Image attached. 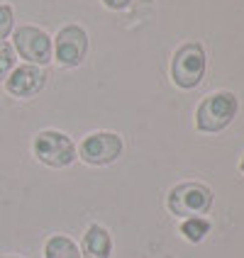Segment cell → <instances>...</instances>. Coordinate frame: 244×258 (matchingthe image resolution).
<instances>
[{
  "label": "cell",
  "mask_w": 244,
  "mask_h": 258,
  "mask_svg": "<svg viewBox=\"0 0 244 258\" xmlns=\"http://www.w3.org/2000/svg\"><path fill=\"white\" fill-rule=\"evenodd\" d=\"M166 205L176 217H203L213 207V190L203 183H181L169 192Z\"/></svg>",
  "instance_id": "obj_1"
},
{
  "label": "cell",
  "mask_w": 244,
  "mask_h": 258,
  "mask_svg": "<svg viewBox=\"0 0 244 258\" xmlns=\"http://www.w3.org/2000/svg\"><path fill=\"white\" fill-rule=\"evenodd\" d=\"M237 115V98L232 93H213L201 102L196 112V127L201 132H220Z\"/></svg>",
  "instance_id": "obj_2"
},
{
  "label": "cell",
  "mask_w": 244,
  "mask_h": 258,
  "mask_svg": "<svg viewBox=\"0 0 244 258\" xmlns=\"http://www.w3.org/2000/svg\"><path fill=\"white\" fill-rule=\"evenodd\" d=\"M32 149H34V156L39 158L42 163L52 166V168L71 166L73 158H76V144H73L66 134L52 132V129L39 132V134L34 137Z\"/></svg>",
  "instance_id": "obj_3"
},
{
  "label": "cell",
  "mask_w": 244,
  "mask_h": 258,
  "mask_svg": "<svg viewBox=\"0 0 244 258\" xmlns=\"http://www.w3.org/2000/svg\"><path fill=\"white\" fill-rule=\"evenodd\" d=\"M205 73V54L201 44H183L173 56L171 76L178 88H196Z\"/></svg>",
  "instance_id": "obj_4"
},
{
  "label": "cell",
  "mask_w": 244,
  "mask_h": 258,
  "mask_svg": "<svg viewBox=\"0 0 244 258\" xmlns=\"http://www.w3.org/2000/svg\"><path fill=\"white\" fill-rule=\"evenodd\" d=\"M15 49L22 58H27L29 63H39V66H46L52 61V39L49 34L42 32L39 27H17L13 34Z\"/></svg>",
  "instance_id": "obj_5"
},
{
  "label": "cell",
  "mask_w": 244,
  "mask_h": 258,
  "mask_svg": "<svg viewBox=\"0 0 244 258\" xmlns=\"http://www.w3.org/2000/svg\"><path fill=\"white\" fill-rule=\"evenodd\" d=\"M78 154L90 166H105V163H113L122 154V139L113 132H95L81 142Z\"/></svg>",
  "instance_id": "obj_6"
},
{
  "label": "cell",
  "mask_w": 244,
  "mask_h": 258,
  "mask_svg": "<svg viewBox=\"0 0 244 258\" xmlns=\"http://www.w3.org/2000/svg\"><path fill=\"white\" fill-rule=\"evenodd\" d=\"M88 49V37L86 32L76 25L64 27L57 34V61L64 66H78Z\"/></svg>",
  "instance_id": "obj_7"
},
{
  "label": "cell",
  "mask_w": 244,
  "mask_h": 258,
  "mask_svg": "<svg viewBox=\"0 0 244 258\" xmlns=\"http://www.w3.org/2000/svg\"><path fill=\"white\" fill-rule=\"evenodd\" d=\"M46 83V73L39 66H17L13 73L5 78V90L15 98H32L37 95Z\"/></svg>",
  "instance_id": "obj_8"
},
{
  "label": "cell",
  "mask_w": 244,
  "mask_h": 258,
  "mask_svg": "<svg viewBox=\"0 0 244 258\" xmlns=\"http://www.w3.org/2000/svg\"><path fill=\"white\" fill-rule=\"evenodd\" d=\"M110 251H113V239L108 229L101 224H90L81 241V258H110Z\"/></svg>",
  "instance_id": "obj_9"
},
{
  "label": "cell",
  "mask_w": 244,
  "mask_h": 258,
  "mask_svg": "<svg viewBox=\"0 0 244 258\" xmlns=\"http://www.w3.org/2000/svg\"><path fill=\"white\" fill-rule=\"evenodd\" d=\"M44 258H81V253H78V246L69 236L54 234L44 244Z\"/></svg>",
  "instance_id": "obj_10"
},
{
  "label": "cell",
  "mask_w": 244,
  "mask_h": 258,
  "mask_svg": "<svg viewBox=\"0 0 244 258\" xmlns=\"http://www.w3.org/2000/svg\"><path fill=\"white\" fill-rule=\"evenodd\" d=\"M208 231H210V222H208L205 217H190V219H186V222L181 224V234L186 236L190 244L203 241Z\"/></svg>",
  "instance_id": "obj_11"
},
{
  "label": "cell",
  "mask_w": 244,
  "mask_h": 258,
  "mask_svg": "<svg viewBox=\"0 0 244 258\" xmlns=\"http://www.w3.org/2000/svg\"><path fill=\"white\" fill-rule=\"evenodd\" d=\"M15 69V51L8 42H0V81H5Z\"/></svg>",
  "instance_id": "obj_12"
},
{
  "label": "cell",
  "mask_w": 244,
  "mask_h": 258,
  "mask_svg": "<svg viewBox=\"0 0 244 258\" xmlns=\"http://www.w3.org/2000/svg\"><path fill=\"white\" fill-rule=\"evenodd\" d=\"M13 22H15V15L10 5H0V42L13 32Z\"/></svg>",
  "instance_id": "obj_13"
},
{
  "label": "cell",
  "mask_w": 244,
  "mask_h": 258,
  "mask_svg": "<svg viewBox=\"0 0 244 258\" xmlns=\"http://www.w3.org/2000/svg\"><path fill=\"white\" fill-rule=\"evenodd\" d=\"M103 3H105L110 10H122V8H127L132 0H103Z\"/></svg>",
  "instance_id": "obj_14"
},
{
  "label": "cell",
  "mask_w": 244,
  "mask_h": 258,
  "mask_svg": "<svg viewBox=\"0 0 244 258\" xmlns=\"http://www.w3.org/2000/svg\"><path fill=\"white\" fill-rule=\"evenodd\" d=\"M239 168H242V173H244V156H242V163H239Z\"/></svg>",
  "instance_id": "obj_15"
},
{
  "label": "cell",
  "mask_w": 244,
  "mask_h": 258,
  "mask_svg": "<svg viewBox=\"0 0 244 258\" xmlns=\"http://www.w3.org/2000/svg\"><path fill=\"white\" fill-rule=\"evenodd\" d=\"M3 258H17V256H3Z\"/></svg>",
  "instance_id": "obj_16"
}]
</instances>
